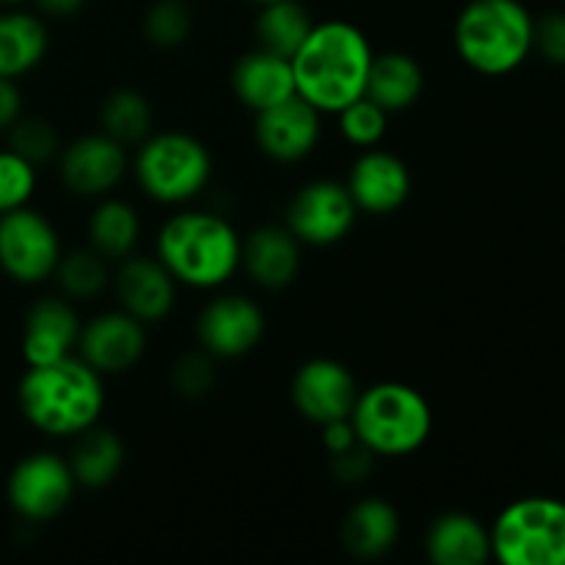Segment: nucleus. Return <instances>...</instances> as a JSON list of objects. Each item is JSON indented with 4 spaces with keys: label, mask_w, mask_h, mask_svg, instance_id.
I'll use <instances>...</instances> for the list:
<instances>
[{
    "label": "nucleus",
    "mask_w": 565,
    "mask_h": 565,
    "mask_svg": "<svg viewBox=\"0 0 565 565\" xmlns=\"http://www.w3.org/2000/svg\"><path fill=\"white\" fill-rule=\"evenodd\" d=\"M373 55L367 36L351 22H315L307 42L290 58L296 94L320 114H340L364 97Z\"/></svg>",
    "instance_id": "1"
},
{
    "label": "nucleus",
    "mask_w": 565,
    "mask_h": 565,
    "mask_svg": "<svg viewBox=\"0 0 565 565\" xmlns=\"http://www.w3.org/2000/svg\"><path fill=\"white\" fill-rule=\"evenodd\" d=\"M401 539V516L381 497L356 502L342 519V544L359 561H379Z\"/></svg>",
    "instance_id": "22"
},
{
    "label": "nucleus",
    "mask_w": 565,
    "mask_h": 565,
    "mask_svg": "<svg viewBox=\"0 0 565 565\" xmlns=\"http://www.w3.org/2000/svg\"><path fill=\"white\" fill-rule=\"evenodd\" d=\"M17 401L22 417L42 434L77 436L103 414V375L75 356L33 364L17 386Z\"/></svg>",
    "instance_id": "2"
},
{
    "label": "nucleus",
    "mask_w": 565,
    "mask_h": 565,
    "mask_svg": "<svg viewBox=\"0 0 565 565\" xmlns=\"http://www.w3.org/2000/svg\"><path fill=\"white\" fill-rule=\"evenodd\" d=\"M114 281L121 309L141 323H158L174 309L177 279L160 259L127 257Z\"/></svg>",
    "instance_id": "18"
},
{
    "label": "nucleus",
    "mask_w": 565,
    "mask_h": 565,
    "mask_svg": "<svg viewBox=\"0 0 565 565\" xmlns=\"http://www.w3.org/2000/svg\"><path fill=\"white\" fill-rule=\"evenodd\" d=\"M320 428H323V445L331 456H334V452L348 450V447L359 445L356 430H353L351 419H337V423L320 425Z\"/></svg>",
    "instance_id": "38"
},
{
    "label": "nucleus",
    "mask_w": 565,
    "mask_h": 565,
    "mask_svg": "<svg viewBox=\"0 0 565 565\" xmlns=\"http://www.w3.org/2000/svg\"><path fill=\"white\" fill-rule=\"evenodd\" d=\"M423 66L408 53H381L373 55L364 97L373 99L386 114L412 108L423 94Z\"/></svg>",
    "instance_id": "23"
},
{
    "label": "nucleus",
    "mask_w": 565,
    "mask_h": 565,
    "mask_svg": "<svg viewBox=\"0 0 565 565\" xmlns=\"http://www.w3.org/2000/svg\"><path fill=\"white\" fill-rule=\"evenodd\" d=\"M77 348L83 353V362L92 364L99 375H119L136 367L138 359L143 356L147 331L141 320L127 315L125 309L105 312L83 326Z\"/></svg>",
    "instance_id": "15"
},
{
    "label": "nucleus",
    "mask_w": 565,
    "mask_h": 565,
    "mask_svg": "<svg viewBox=\"0 0 565 565\" xmlns=\"http://www.w3.org/2000/svg\"><path fill=\"white\" fill-rule=\"evenodd\" d=\"M6 136H9V149H14L17 154L31 160L33 166L47 163L61 149L55 127L47 119H39V116H20L6 130Z\"/></svg>",
    "instance_id": "31"
},
{
    "label": "nucleus",
    "mask_w": 565,
    "mask_h": 565,
    "mask_svg": "<svg viewBox=\"0 0 565 565\" xmlns=\"http://www.w3.org/2000/svg\"><path fill=\"white\" fill-rule=\"evenodd\" d=\"M22 116V92L11 77H0V132Z\"/></svg>",
    "instance_id": "37"
},
{
    "label": "nucleus",
    "mask_w": 565,
    "mask_h": 565,
    "mask_svg": "<svg viewBox=\"0 0 565 565\" xmlns=\"http://www.w3.org/2000/svg\"><path fill=\"white\" fill-rule=\"evenodd\" d=\"M257 143L270 160L296 163L312 154L320 141V110L312 108L303 97L281 99L279 105L257 114Z\"/></svg>",
    "instance_id": "13"
},
{
    "label": "nucleus",
    "mask_w": 565,
    "mask_h": 565,
    "mask_svg": "<svg viewBox=\"0 0 565 565\" xmlns=\"http://www.w3.org/2000/svg\"><path fill=\"white\" fill-rule=\"evenodd\" d=\"M193 31V11L185 0H154L143 14V33L154 47H180Z\"/></svg>",
    "instance_id": "30"
},
{
    "label": "nucleus",
    "mask_w": 565,
    "mask_h": 565,
    "mask_svg": "<svg viewBox=\"0 0 565 565\" xmlns=\"http://www.w3.org/2000/svg\"><path fill=\"white\" fill-rule=\"evenodd\" d=\"M99 121H103L105 136L119 141L121 147H132L152 136V105L143 94L119 88L103 103Z\"/></svg>",
    "instance_id": "28"
},
{
    "label": "nucleus",
    "mask_w": 565,
    "mask_h": 565,
    "mask_svg": "<svg viewBox=\"0 0 565 565\" xmlns=\"http://www.w3.org/2000/svg\"><path fill=\"white\" fill-rule=\"evenodd\" d=\"M215 364L210 353H185L171 367V386L182 397H204L215 386Z\"/></svg>",
    "instance_id": "34"
},
{
    "label": "nucleus",
    "mask_w": 565,
    "mask_h": 565,
    "mask_svg": "<svg viewBox=\"0 0 565 565\" xmlns=\"http://www.w3.org/2000/svg\"><path fill=\"white\" fill-rule=\"evenodd\" d=\"M232 88H235L237 99L254 114L270 108V105H279L281 99L296 94L290 58H281L263 47L252 50L237 58L235 70H232Z\"/></svg>",
    "instance_id": "20"
},
{
    "label": "nucleus",
    "mask_w": 565,
    "mask_h": 565,
    "mask_svg": "<svg viewBox=\"0 0 565 565\" xmlns=\"http://www.w3.org/2000/svg\"><path fill=\"white\" fill-rule=\"evenodd\" d=\"M127 174V147L105 132H92L61 152V180L77 196H103Z\"/></svg>",
    "instance_id": "14"
},
{
    "label": "nucleus",
    "mask_w": 565,
    "mask_h": 565,
    "mask_svg": "<svg viewBox=\"0 0 565 565\" xmlns=\"http://www.w3.org/2000/svg\"><path fill=\"white\" fill-rule=\"evenodd\" d=\"M292 406L315 425L348 419L356 403V379L337 359H309L292 375Z\"/></svg>",
    "instance_id": "11"
},
{
    "label": "nucleus",
    "mask_w": 565,
    "mask_h": 565,
    "mask_svg": "<svg viewBox=\"0 0 565 565\" xmlns=\"http://www.w3.org/2000/svg\"><path fill=\"white\" fill-rule=\"evenodd\" d=\"M252 3H257V6H265V3H276V0H252Z\"/></svg>",
    "instance_id": "41"
},
{
    "label": "nucleus",
    "mask_w": 565,
    "mask_h": 565,
    "mask_svg": "<svg viewBox=\"0 0 565 565\" xmlns=\"http://www.w3.org/2000/svg\"><path fill=\"white\" fill-rule=\"evenodd\" d=\"M75 475L58 452H31L9 475L6 497L14 513L28 522H50L66 511L75 494Z\"/></svg>",
    "instance_id": "9"
},
{
    "label": "nucleus",
    "mask_w": 565,
    "mask_h": 565,
    "mask_svg": "<svg viewBox=\"0 0 565 565\" xmlns=\"http://www.w3.org/2000/svg\"><path fill=\"white\" fill-rule=\"evenodd\" d=\"M533 47L552 64L565 66V11H550L535 22Z\"/></svg>",
    "instance_id": "35"
},
{
    "label": "nucleus",
    "mask_w": 565,
    "mask_h": 565,
    "mask_svg": "<svg viewBox=\"0 0 565 565\" xmlns=\"http://www.w3.org/2000/svg\"><path fill=\"white\" fill-rule=\"evenodd\" d=\"M340 119V132L356 147H375L381 138L386 136V121H390V114H386L381 105H375L373 99L359 97L356 103H351L348 108H342L337 114Z\"/></svg>",
    "instance_id": "33"
},
{
    "label": "nucleus",
    "mask_w": 565,
    "mask_h": 565,
    "mask_svg": "<svg viewBox=\"0 0 565 565\" xmlns=\"http://www.w3.org/2000/svg\"><path fill=\"white\" fill-rule=\"evenodd\" d=\"M213 160L207 147L188 132H154L138 143L136 180L160 204H185L207 188Z\"/></svg>",
    "instance_id": "6"
},
{
    "label": "nucleus",
    "mask_w": 565,
    "mask_h": 565,
    "mask_svg": "<svg viewBox=\"0 0 565 565\" xmlns=\"http://www.w3.org/2000/svg\"><path fill=\"white\" fill-rule=\"evenodd\" d=\"M141 235V221L138 213L121 199H105L97 204L88 221V237H92L94 252L105 259H121L136 248Z\"/></svg>",
    "instance_id": "27"
},
{
    "label": "nucleus",
    "mask_w": 565,
    "mask_h": 565,
    "mask_svg": "<svg viewBox=\"0 0 565 565\" xmlns=\"http://www.w3.org/2000/svg\"><path fill=\"white\" fill-rule=\"evenodd\" d=\"M33 3L50 17H72L83 9L86 0H33Z\"/></svg>",
    "instance_id": "39"
},
{
    "label": "nucleus",
    "mask_w": 565,
    "mask_h": 565,
    "mask_svg": "<svg viewBox=\"0 0 565 565\" xmlns=\"http://www.w3.org/2000/svg\"><path fill=\"white\" fill-rule=\"evenodd\" d=\"M356 204L342 182L315 180L298 188L287 204L285 226L307 246H331L351 232L356 221Z\"/></svg>",
    "instance_id": "10"
},
{
    "label": "nucleus",
    "mask_w": 565,
    "mask_h": 565,
    "mask_svg": "<svg viewBox=\"0 0 565 565\" xmlns=\"http://www.w3.org/2000/svg\"><path fill=\"white\" fill-rule=\"evenodd\" d=\"M312 25V17H309L307 6H303L301 0H276V3H265L257 22H254L257 47L281 55V58H292V55L298 53V47L307 42Z\"/></svg>",
    "instance_id": "26"
},
{
    "label": "nucleus",
    "mask_w": 565,
    "mask_h": 565,
    "mask_svg": "<svg viewBox=\"0 0 565 565\" xmlns=\"http://www.w3.org/2000/svg\"><path fill=\"white\" fill-rule=\"evenodd\" d=\"M331 467H334V475L342 483H359L373 469V452L359 441V445L348 447V450L334 452L331 456Z\"/></svg>",
    "instance_id": "36"
},
{
    "label": "nucleus",
    "mask_w": 565,
    "mask_h": 565,
    "mask_svg": "<svg viewBox=\"0 0 565 565\" xmlns=\"http://www.w3.org/2000/svg\"><path fill=\"white\" fill-rule=\"evenodd\" d=\"M491 557L505 565H565V502L524 497L497 516Z\"/></svg>",
    "instance_id": "7"
},
{
    "label": "nucleus",
    "mask_w": 565,
    "mask_h": 565,
    "mask_svg": "<svg viewBox=\"0 0 565 565\" xmlns=\"http://www.w3.org/2000/svg\"><path fill=\"white\" fill-rule=\"evenodd\" d=\"M533 28L519 0H472L456 20V50L480 75H508L533 50Z\"/></svg>",
    "instance_id": "4"
},
{
    "label": "nucleus",
    "mask_w": 565,
    "mask_h": 565,
    "mask_svg": "<svg viewBox=\"0 0 565 565\" xmlns=\"http://www.w3.org/2000/svg\"><path fill=\"white\" fill-rule=\"evenodd\" d=\"M356 439L373 456H408L428 441L434 412L423 392L401 381H381L359 392L351 412Z\"/></svg>",
    "instance_id": "5"
},
{
    "label": "nucleus",
    "mask_w": 565,
    "mask_h": 565,
    "mask_svg": "<svg viewBox=\"0 0 565 565\" xmlns=\"http://www.w3.org/2000/svg\"><path fill=\"white\" fill-rule=\"evenodd\" d=\"M61 241L39 210L17 207L0 215V270L20 285H39L55 274Z\"/></svg>",
    "instance_id": "8"
},
{
    "label": "nucleus",
    "mask_w": 565,
    "mask_h": 565,
    "mask_svg": "<svg viewBox=\"0 0 565 565\" xmlns=\"http://www.w3.org/2000/svg\"><path fill=\"white\" fill-rule=\"evenodd\" d=\"M345 188L356 210L370 215H390L406 204L412 193V174L397 154L370 147L353 163Z\"/></svg>",
    "instance_id": "16"
},
{
    "label": "nucleus",
    "mask_w": 565,
    "mask_h": 565,
    "mask_svg": "<svg viewBox=\"0 0 565 565\" xmlns=\"http://www.w3.org/2000/svg\"><path fill=\"white\" fill-rule=\"evenodd\" d=\"M14 3H22V0H0V6H14Z\"/></svg>",
    "instance_id": "40"
},
{
    "label": "nucleus",
    "mask_w": 565,
    "mask_h": 565,
    "mask_svg": "<svg viewBox=\"0 0 565 565\" xmlns=\"http://www.w3.org/2000/svg\"><path fill=\"white\" fill-rule=\"evenodd\" d=\"M121 467H125V445L114 430L92 425L88 430L77 434V445L72 447L70 458V469L77 486L105 489L108 483H114Z\"/></svg>",
    "instance_id": "25"
},
{
    "label": "nucleus",
    "mask_w": 565,
    "mask_h": 565,
    "mask_svg": "<svg viewBox=\"0 0 565 565\" xmlns=\"http://www.w3.org/2000/svg\"><path fill=\"white\" fill-rule=\"evenodd\" d=\"M241 265L259 287L281 290L301 270V243L287 226H259L243 241Z\"/></svg>",
    "instance_id": "19"
},
{
    "label": "nucleus",
    "mask_w": 565,
    "mask_h": 565,
    "mask_svg": "<svg viewBox=\"0 0 565 565\" xmlns=\"http://www.w3.org/2000/svg\"><path fill=\"white\" fill-rule=\"evenodd\" d=\"M33 191H36V166L14 149H0V215L25 207Z\"/></svg>",
    "instance_id": "32"
},
{
    "label": "nucleus",
    "mask_w": 565,
    "mask_h": 565,
    "mask_svg": "<svg viewBox=\"0 0 565 565\" xmlns=\"http://www.w3.org/2000/svg\"><path fill=\"white\" fill-rule=\"evenodd\" d=\"M53 276L70 298L99 296L110 281L108 259L94 252V248H77V252L61 254Z\"/></svg>",
    "instance_id": "29"
},
{
    "label": "nucleus",
    "mask_w": 565,
    "mask_h": 565,
    "mask_svg": "<svg viewBox=\"0 0 565 565\" xmlns=\"http://www.w3.org/2000/svg\"><path fill=\"white\" fill-rule=\"evenodd\" d=\"M425 555L436 565H483L491 561V530L472 513H441L425 535Z\"/></svg>",
    "instance_id": "21"
},
{
    "label": "nucleus",
    "mask_w": 565,
    "mask_h": 565,
    "mask_svg": "<svg viewBox=\"0 0 565 565\" xmlns=\"http://www.w3.org/2000/svg\"><path fill=\"white\" fill-rule=\"evenodd\" d=\"M47 53V28L36 14L28 11H3L0 14V77L28 75L42 64Z\"/></svg>",
    "instance_id": "24"
},
{
    "label": "nucleus",
    "mask_w": 565,
    "mask_h": 565,
    "mask_svg": "<svg viewBox=\"0 0 565 565\" xmlns=\"http://www.w3.org/2000/svg\"><path fill=\"white\" fill-rule=\"evenodd\" d=\"M81 318L70 301L42 298L33 303L22 326V359L28 367L72 356L81 340Z\"/></svg>",
    "instance_id": "17"
},
{
    "label": "nucleus",
    "mask_w": 565,
    "mask_h": 565,
    "mask_svg": "<svg viewBox=\"0 0 565 565\" xmlns=\"http://www.w3.org/2000/svg\"><path fill=\"white\" fill-rule=\"evenodd\" d=\"M199 342L210 356L237 359L252 353L265 334V315L252 298L218 296L202 309L196 323Z\"/></svg>",
    "instance_id": "12"
},
{
    "label": "nucleus",
    "mask_w": 565,
    "mask_h": 565,
    "mask_svg": "<svg viewBox=\"0 0 565 565\" xmlns=\"http://www.w3.org/2000/svg\"><path fill=\"white\" fill-rule=\"evenodd\" d=\"M243 241L235 226L215 213L188 210L163 224L158 235V259L177 281L196 290H213L241 268Z\"/></svg>",
    "instance_id": "3"
}]
</instances>
